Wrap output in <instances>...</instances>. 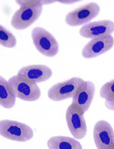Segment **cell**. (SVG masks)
I'll use <instances>...</instances> for the list:
<instances>
[{"label":"cell","mask_w":114,"mask_h":149,"mask_svg":"<svg viewBox=\"0 0 114 149\" xmlns=\"http://www.w3.org/2000/svg\"><path fill=\"white\" fill-rule=\"evenodd\" d=\"M17 39L13 33L3 25H0V44L7 48H13L17 45Z\"/></svg>","instance_id":"obj_15"},{"label":"cell","mask_w":114,"mask_h":149,"mask_svg":"<svg viewBox=\"0 0 114 149\" xmlns=\"http://www.w3.org/2000/svg\"><path fill=\"white\" fill-rule=\"evenodd\" d=\"M0 135L10 140L25 142L32 139L34 133L32 129L26 124L5 120L0 121Z\"/></svg>","instance_id":"obj_2"},{"label":"cell","mask_w":114,"mask_h":149,"mask_svg":"<svg viewBox=\"0 0 114 149\" xmlns=\"http://www.w3.org/2000/svg\"><path fill=\"white\" fill-rule=\"evenodd\" d=\"M16 96L11 89L8 81L0 77V105L6 109L12 108L16 102Z\"/></svg>","instance_id":"obj_14"},{"label":"cell","mask_w":114,"mask_h":149,"mask_svg":"<svg viewBox=\"0 0 114 149\" xmlns=\"http://www.w3.org/2000/svg\"><path fill=\"white\" fill-rule=\"evenodd\" d=\"M100 95L106 101H114V80L106 83L101 87Z\"/></svg>","instance_id":"obj_16"},{"label":"cell","mask_w":114,"mask_h":149,"mask_svg":"<svg viewBox=\"0 0 114 149\" xmlns=\"http://www.w3.org/2000/svg\"><path fill=\"white\" fill-rule=\"evenodd\" d=\"M94 94V84L92 81H85L81 88L72 97L71 106L79 114L84 115L89 109L93 102Z\"/></svg>","instance_id":"obj_7"},{"label":"cell","mask_w":114,"mask_h":149,"mask_svg":"<svg viewBox=\"0 0 114 149\" xmlns=\"http://www.w3.org/2000/svg\"><path fill=\"white\" fill-rule=\"evenodd\" d=\"M84 82L85 81L81 78L72 77L67 80L52 85L48 92V96L53 101H62L72 98Z\"/></svg>","instance_id":"obj_4"},{"label":"cell","mask_w":114,"mask_h":149,"mask_svg":"<svg viewBox=\"0 0 114 149\" xmlns=\"http://www.w3.org/2000/svg\"><path fill=\"white\" fill-rule=\"evenodd\" d=\"M93 139L98 149L114 148V131L109 123L100 120L95 124L93 130Z\"/></svg>","instance_id":"obj_8"},{"label":"cell","mask_w":114,"mask_h":149,"mask_svg":"<svg viewBox=\"0 0 114 149\" xmlns=\"http://www.w3.org/2000/svg\"><path fill=\"white\" fill-rule=\"evenodd\" d=\"M66 122L70 132L77 140L84 139L87 128L84 115L79 114L70 105L66 111Z\"/></svg>","instance_id":"obj_11"},{"label":"cell","mask_w":114,"mask_h":149,"mask_svg":"<svg viewBox=\"0 0 114 149\" xmlns=\"http://www.w3.org/2000/svg\"><path fill=\"white\" fill-rule=\"evenodd\" d=\"M17 75L38 84L50 80L53 72L48 66L44 65H28L18 71Z\"/></svg>","instance_id":"obj_12"},{"label":"cell","mask_w":114,"mask_h":149,"mask_svg":"<svg viewBox=\"0 0 114 149\" xmlns=\"http://www.w3.org/2000/svg\"><path fill=\"white\" fill-rule=\"evenodd\" d=\"M79 1H69V0H64V1H57V2H59L62 4H65V5H71L75 3H78Z\"/></svg>","instance_id":"obj_18"},{"label":"cell","mask_w":114,"mask_h":149,"mask_svg":"<svg viewBox=\"0 0 114 149\" xmlns=\"http://www.w3.org/2000/svg\"><path fill=\"white\" fill-rule=\"evenodd\" d=\"M43 5H49L55 2H57V1H42Z\"/></svg>","instance_id":"obj_19"},{"label":"cell","mask_w":114,"mask_h":149,"mask_svg":"<svg viewBox=\"0 0 114 149\" xmlns=\"http://www.w3.org/2000/svg\"><path fill=\"white\" fill-rule=\"evenodd\" d=\"M13 94L24 101L34 102L38 100L41 92L37 83L18 75H15L8 80Z\"/></svg>","instance_id":"obj_1"},{"label":"cell","mask_w":114,"mask_h":149,"mask_svg":"<svg viewBox=\"0 0 114 149\" xmlns=\"http://www.w3.org/2000/svg\"><path fill=\"white\" fill-rule=\"evenodd\" d=\"M50 149H82L79 141L68 136H53L47 141Z\"/></svg>","instance_id":"obj_13"},{"label":"cell","mask_w":114,"mask_h":149,"mask_svg":"<svg viewBox=\"0 0 114 149\" xmlns=\"http://www.w3.org/2000/svg\"><path fill=\"white\" fill-rule=\"evenodd\" d=\"M33 44L40 53L46 57L52 58L59 51V44L51 33L40 27L33 29L31 33Z\"/></svg>","instance_id":"obj_3"},{"label":"cell","mask_w":114,"mask_h":149,"mask_svg":"<svg viewBox=\"0 0 114 149\" xmlns=\"http://www.w3.org/2000/svg\"><path fill=\"white\" fill-rule=\"evenodd\" d=\"M42 12V4L22 6L13 14L11 25L16 30L27 29L39 19Z\"/></svg>","instance_id":"obj_5"},{"label":"cell","mask_w":114,"mask_h":149,"mask_svg":"<svg viewBox=\"0 0 114 149\" xmlns=\"http://www.w3.org/2000/svg\"><path fill=\"white\" fill-rule=\"evenodd\" d=\"M114 46L112 35L91 39L82 50V55L86 59L95 58L110 51Z\"/></svg>","instance_id":"obj_10"},{"label":"cell","mask_w":114,"mask_h":149,"mask_svg":"<svg viewBox=\"0 0 114 149\" xmlns=\"http://www.w3.org/2000/svg\"><path fill=\"white\" fill-rule=\"evenodd\" d=\"M114 32V22L110 20H102L91 22L79 30V34L84 38L94 39L111 35Z\"/></svg>","instance_id":"obj_9"},{"label":"cell","mask_w":114,"mask_h":149,"mask_svg":"<svg viewBox=\"0 0 114 149\" xmlns=\"http://www.w3.org/2000/svg\"><path fill=\"white\" fill-rule=\"evenodd\" d=\"M100 12L98 3H90L70 12L65 17V23L71 27L84 25L98 17Z\"/></svg>","instance_id":"obj_6"},{"label":"cell","mask_w":114,"mask_h":149,"mask_svg":"<svg viewBox=\"0 0 114 149\" xmlns=\"http://www.w3.org/2000/svg\"><path fill=\"white\" fill-rule=\"evenodd\" d=\"M15 3L20 7L25 6H31L38 4L43 5V2L41 0H20V1H16Z\"/></svg>","instance_id":"obj_17"}]
</instances>
